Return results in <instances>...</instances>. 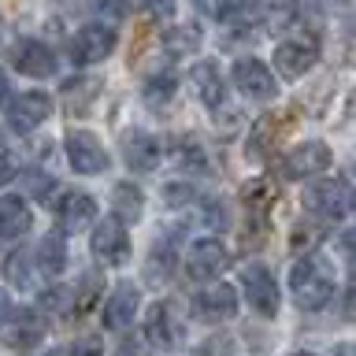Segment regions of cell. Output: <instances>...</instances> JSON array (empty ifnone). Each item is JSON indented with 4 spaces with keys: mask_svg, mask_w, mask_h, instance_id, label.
I'll use <instances>...</instances> for the list:
<instances>
[{
    "mask_svg": "<svg viewBox=\"0 0 356 356\" xmlns=\"http://www.w3.org/2000/svg\"><path fill=\"white\" fill-rule=\"evenodd\" d=\"M319 234H323V227H297V230H293V241H289V245H293V252H297V249H300V252H305V249H316Z\"/></svg>",
    "mask_w": 356,
    "mask_h": 356,
    "instance_id": "obj_29",
    "label": "cell"
},
{
    "mask_svg": "<svg viewBox=\"0 0 356 356\" xmlns=\"http://www.w3.org/2000/svg\"><path fill=\"white\" fill-rule=\"evenodd\" d=\"M111 49H115V30H108V26H86V30H78L74 38H71V60L78 67H89V63H100V60H108Z\"/></svg>",
    "mask_w": 356,
    "mask_h": 356,
    "instance_id": "obj_10",
    "label": "cell"
},
{
    "mask_svg": "<svg viewBox=\"0 0 356 356\" xmlns=\"http://www.w3.org/2000/svg\"><path fill=\"white\" fill-rule=\"evenodd\" d=\"M345 56H349V63H356V11L345 22Z\"/></svg>",
    "mask_w": 356,
    "mask_h": 356,
    "instance_id": "obj_35",
    "label": "cell"
},
{
    "mask_svg": "<svg viewBox=\"0 0 356 356\" xmlns=\"http://www.w3.org/2000/svg\"><path fill=\"white\" fill-rule=\"evenodd\" d=\"M141 8L149 11L152 19H167V15L175 11V4H171V0H141Z\"/></svg>",
    "mask_w": 356,
    "mask_h": 356,
    "instance_id": "obj_34",
    "label": "cell"
},
{
    "mask_svg": "<svg viewBox=\"0 0 356 356\" xmlns=\"http://www.w3.org/2000/svg\"><path fill=\"white\" fill-rule=\"evenodd\" d=\"M330 160H334V152L323 141H305V145L289 149L282 160H278V175L282 178H312V175L327 171Z\"/></svg>",
    "mask_w": 356,
    "mask_h": 356,
    "instance_id": "obj_6",
    "label": "cell"
},
{
    "mask_svg": "<svg viewBox=\"0 0 356 356\" xmlns=\"http://www.w3.org/2000/svg\"><path fill=\"white\" fill-rule=\"evenodd\" d=\"M341 252H345V256H349V260L356 264V227L341 234Z\"/></svg>",
    "mask_w": 356,
    "mask_h": 356,
    "instance_id": "obj_38",
    "label": "cell"
},
{
    "mask_svg": "<svg viewBox=\"0 0 356 356\" xmlns=\"http://www.w3.org/2000/svg\"><path fill=\"white\" fill-rule=\"evenodd\" d=\"M197 219L204 222V227H211V230H222L227 227V208H222L219 200H208V204H200Z\"/></svg>",
    "mask_w": 356,
    "mask_h": 356,
    "instance_id": "obj_28",
    "label": "cell"
},
{
    "mask_svg": "<svg viewBox=\"0 0 356 356\" xmlns=\"http://www.w3.org/2000/svg\"><path fill=\"white\" fill-rule=\"evenodd\" d=\"M138 305H141L138 286H134V282H119L115 289H111L108 305H104V327H111V330L130 327L134 316H138Z\"/></svg>",
    "mask_w": 356,
    "mask_h": 356,
    "instance_id": "obj_18",
    "label": "cell"
},
{
    "mask_svg": "<svg viewBox=\"0 0 356 356\" xmlns=\"http://www.w3.org/2000/svg\"><path fill=\"white\" fill-rule=\"evenodd\" d=\"M323 4H338V0H323Z\"/></svg>",
    "mask_w": 356,
    "mask_h": 356,
    "instance_id": "obj_43",
    "label": "cell"
},
{
    "mask_svg": "<svg viewBox=\"0 0 356 356\" xmlns=\"http://www.w3.org/2000/svg\"><path fill=\"white\" fill-rule=\"evenodd\" d=\"M22 182H26V189H30L33 197H49V193H52V178L41 175V171H30L26 178H22Z\"/></svg>",
    "mask_w": 356,
    "mask_h": 356,
    "instance_id": "obj_31",
    "label": "cell"
},
{
    "mask_svg": "<svg viewBox=\"0 0 356 356\" xmlns=\"http://www.w3.org/2000/svg\"><path fill=\"white\" fill-rule=\"evenodd\" d=\"M111 200H115V211L122 216V222H134V219H141V189L138 186H130V182H122L111 189Z\"/></svg>",
    "mask_w": 356,
    "mask_h": 356,
    "instance_id": "obj_25",
    "label": "cell"
},
{
    "mask_svg": "<svg viewBox=\"0 0 356 356\" xmlns=\"http://www.w3.org/2000/svg\"><path fill=\"white\" fill-rule=\"evenodd\" d=\"M293 356H316V353H293Z\"/></svg>",
    "mask_w": 356,
    "mask_h": 356,
    "instance_id": "obj_42",
    "label": "cell"
},
{
    "mask_svg": "<svg viewBox=\"0 0 356 356\" xmlns=\"http://www.w3.org/2000/svg\"><path fill=\"white\" fill-rule=\"evenodd\" d=\"M193 312H197V319H208V323L230 319L234 312H238V289H234V286H222V282L200 289V293L193 297Z\"/></svg>",
    "mask_w": 356,
    "mask_h": 356,
    "instance_id": "obj_14",
    "label": "cell"
},
{
    "mask_svg": "<svg viewBox=\"0 0 356 356\" xmlns=\"http://www.w3.org/2000/svg\"><path fill=\"white\" fill-rule=\"evenodd\" d=\"M275 200H278V186L271 182V178H252V182L241 186V204H245L249 216H264Z\"/></svg>",
    "mask_w": 356,
    "mask_h": 356,
    "instance_id": "obj_21",
    "label": "cell"
},
{
    "mask_svg": "<svg viewBox=\"0 0 356 356\" xmlns=\"http://www.w3.org/2000/svg\"><path fill=\"white\" fill-rule=\"evenodd\" d=\"M234 86L241 89L245 97L252 100H271L278 93V78L267 71L264 60H256V56H241V60H234Z\"/></svg>",
    "mask_w": 356,
    "mask_h": 356,
    "instance_id": "obj_7",
    "label": "cell"
},
{
    "mask_svg": "<svg viewBox=\"0 0 356 356\" xmlns=\"http://www.w3.org/2000/svg\"><path fill=\"white\" fill-rule=\"evenodd\" d=\"M11 63L26 78H52L56 74V52L41 41H19L11 49Z\"/></svg>",
    "mask_w": 356,
    "mask_h": 356,
    "instance_id": "obj_13",
    "label": "cell"
},
{
    "mask_svg": "<svg viewBox=\"0 0 356 356\" xmlns=\"http://www.w3.org/2000/svg\"><path fill=\"white\" fill-rule=\"evenodd\" d=\"M41 334H44V323H41L38 312H30V308L15 312L11 323L4 327V338H8V345H15V349H30V345H38Z\"/></svg>",
    "mask_w": 356,
    "mask_h": 356,
    "instance_id": "obj_19",
    "label": "cell"
},
{
    "mask_svg": "<svg viewBox=\"0 0 356 356\" xmlns=\"http://www.w3.org/2000/svg\"><path fill=\"white\" fill-rule=\"evenodd\" d=\"M93 252L104 264H111V267H119V264L130 260V238H127V227L119 222V216L97 222V230H93Z\"/></svg>",
    "mask_w": 356,
    "mask_h": 356,
    "instance_id": "obj_11",
    "label": "cell"
},
{
    "mask_svg": "<svg viewBox=\"0 0 356 356\" xmlns=\"http://www.w3.org/2000/svg\"><path fill=\"white\" fill-rule=\"evenodd\" d=\"M56 216H60V227L63 230H89V222L97 219V200L89 193H78V189H71V193H63L60 200H56Z\"/></svg>",
    "mask_w": 356,
    "mask_h": 356,
    "instance_id": "obj_15",
    "label": "cell"
},
{
    "mask_svg": "<svg viewBox=\"0 0 356 356\" xmlns=\"http://www.w3.org/2000/svg\"><path fill=\"white\" fill-rule=\"evenodd\" d=\"M316 63H319V38L316 33H293V38H286L275 49V71L282 78H289V82L305 78Z\"/></svg>",
    "mask_w": 356,
    "mask_h": 356,
    "instance_id": "obj_3",
    "label": "cell"
},
{
    "mask_svg": "<svg viewBox=\"0 0 356 356\" xmlns=\"http://www.w3.org/2000/svg\"><path fill=\"white\" fill-rule=\"evenodd\" d=\"M297 127V111L293 108H282V111H267L252 122V134H249V152L252 156H271L275 149H282L286 138L293 134Z\"/></svg>",
    "mask_w": 356,
    "mask_h": 356,
    "instance_id": "obj_4",
    "label": "cell"
},
{
    "mask_svg": "<svg viewBox=\"0 0 356 356\" xmlns=\"http://www.w3.org/2000/svg\"><path fill=\"white\" fill-rule=\"evenodd\" d=\"M71 356H104V349H100V338H82L71 349Z\"/></svg>",
    "mask_w": 356,
    "mask_h": 356,
    "instance_id": "obj_36",
    "label": "cell"
},
{
    "mask_svg": "<svg viewBox=\"0 0 356 356\" xmlns=\"http://www.w3.org/2000/svg\"><path fill=\"white\" fill-rule=\"evenodd\" d=\"M297 15H300V4H297V0H275V4L267 8V15H264V26H267V33L289 30V26L297 22Z\"/></svg>",
    "mask_w": 356,
    "mask_h": 356,
    "instance_id": "obj_26",
    "label": "cell"
},
{
    "mask_svg": "<svg viewBox=\"0 0 356 356\" xmlns=\"http://www.w3.org/2000/svg\"><path fill=\"white\" fill-rule=\"evenodd\" d=\"M197 44V30L193 26H182V38H178V33H167V49H178V52H186V49H193Z\"/></svg>",
    "mask_w": 356,
    "mask_h": 356,
    "instance_id": "obj_32",
    "label": "cell"
},
{
    "mask_svg": "<svg viewBox=\"0 0 356 356\" xmlns=\"http://www.w3.org/2000/svg\"><path fill=\"white\" fill-rule=\"evenodd\" d=\"M241 293L260 316H278V282L260 264H249L241 271Z\"/></svg>",
    "mask_w": 356,
    "mask_h": 356,
    "instance_id": "obj_8",
    "label": "cell"
},
{
    "mask_svg": "<svg viewBox=\"0 0 356 356\" xmlns=\"http://www.w3.org/2000/svg\"><path fill=\"white\" fill-rule=\"evenodd\" d=\"M145 338L160 349H171L182 338V327H178V312L167 305V300H156L149 308V319H145Z\"/></svg>",
    "mask_w": 356,
    "mask_h": 356,
    "instance_id": "obj_16",
    "label": "cell"
},
{
    "mask_svg": "<svg viewBox=\"0 0 356 356\" xmlns=\"http://www.w3.org/2000/svg\"><path fill=\"white\" fill-rule=\"evenodd\" d=\"M11 316H15V305H11V297L4 293V289H0V327H8Z\"/></svg>",
    "mask_w": 356,
    "mask_h": 356,
    "instance_id": "obj_37",
    "label": "cell"
},
{
    "mask_svg": "<svg viewBox=\"0 0 356 356\" xmlns=\"http://www.w3.org/2000/svg\"><path fill=\"white\" fill-rule=\"evenodd\" d=\"M122 160H127L130 171H156L160 167V141L152 138V134H145V130H127L122 134Z\"/></svg>",
    "mask_w": 356,
    "mask_h": 356,
    "instance_id": "obj_12",
    "label": "cell"
},
{
    "mask_svg": "<svg viewBox=\"0 0 356 356\" xmlns=\"http://www.w3.org/2000/svg\"><path fill=\"white\" fill-rule=\"evenodd\" d=\"M4 97H8V78L0 74V104H4Z\"/></svg>",
    "mask_w": 356,
    "mask_h": 356,
    "instance_id": "obj_41",
    "label": "cell"
},
{
    "mask_svg": "<svg viewBox=\"0 0 356 356\" xmlns=\"http://www.w3.org/2000/svg\"><path fill=\"white\" fill-rule=\"evenodd\" d=\"M222 267H227V249H222L216 238H200V241L189 245L186 271L193 278H211V275H219Z\"/></svg>",
    "mask_w": 356,
    "mask_h": 356,
    "instance_id": "obj_17",
    "label": "cell"
},
{
    "mask_svg": "<svg viewBox=\"0 0 356 356\" xmlns=\"http://www.w3.org/2000/svg\"><path fill=\"white\" fill-rule=\"evenodd\" d=\"M305 208L316 219L338 222L356 208V193H353L349 182H341V178H316V182L305 189Z\"/></svg>",
    "mask_w": 356,
    "mask_h": 356,
    "instance_id": "obj_2",
    "label": "cell"
},
{
    "mask_svg": "<svg viewBox=\"0 0 356 356\" xmlns=\"http://www.w3.org/2000/svg\"><path fill=\"white\" fill-rule=\"evenodd\" d=\"M193 86H197V93H200V100H204L208 108H219L222 104V82H219V71H216V63H197L193 67Z\"/></svg>",
    "mask_w": 356,
    "mask_h": 356,
    "instance_id": "obj_23",
    "label": "cell"
},
{
    "mask_svg": "<svg viewBox=\"0 0 356 356\" xmlns=\"http://www.w3.org/2000/svg\"><path fill=\"white\" fill-rule=\"evenodd\" d=\"M175 89H178V78L171 71H160L145 82V100H149V104H167V100L175 97Z\"/></svg>",
    "mask_w": 356,
    "mask_h": 356,
    "instance_id": "obj_27",
    "label": "cell"
},
{
    "mask_svg": "<svg viewBox=\"0 0 356 356\" xmlns=\"http://www.w3.org/2000/svg\"><path fill=\"white\" fill-rule=\"evenodd\" d=\"M63 149H67V160H71V167L78 175H104L108 171V149L100 145L97 134L71 130L63 141Z\"/></svg>",
    "mask_w": 356,
    "mask_h": 356,
    "instance_id": "obj_5",
    "label": "cell"
},
{
    "mask_svg": "<svg viewBox=\"0 0 356 356\" xmlns=\"http://www.w3.org/2000/svg\"><path fill=\"white\" fill-rule=\"evenodd\" d=\"M38 271H41L38 252H30V249H15V252L8 256V264H4L8 282L19 286V289H30V282H33V275H38Z\"/></svg>",
    "mask_w": 356,
    "mask_h": 356,
    "instance_id": "obj_22",
    "label": "cell"
},
{
    "mask_svg": "<svg viewBox=\"0 0 356 356\" xmlns=\"http://www.w3.org/2000/svg\"><path fill=\"white\" fill-rule=\"evenodd\" d=\"M15 175H19L15 152H11V149H4V145H0V186H4V182H15Z\"/></svg>",
    "mask_w": 356,
    "mask_h": 356,
    "instance_id": "obj_30",
    "label": "cell"
},
{
    "mask_svg": "<svg viewBox=\"0 0 356 356\" xmlns=\"http://www.w3.org/2000/svg\"><path fill=\"white\" fill-rule=\"evenodd\" d=\"M38 264H41V275H60L63 264H67V241L60 234H49L41 245H38Z\"/></svg>",
    "mask_w": 356,
    "mask_h": 356,
    "instance_id": "obj_24",
    "label": "cell"
},
{
    "mask_svg": "<svg viewBox=\"0 0 356 356\" xmlns=\"http://www.w3.org/2000/svg\"><path fill=\"white\" fill-rule=\"evenodd\" d=\"M30 208L22 197H0V238H22L30 230Z\"/></svg>",
    "mask_w": 356,
    "mask_h": 356,
    "instance_id": "obj_20",
    "label": "cell"
},
{
    "mask_svg": "<svg viewBox=\"0 0 356 356\" xmlns=\"http://www.w3.org/2000/svg\"><path fill=\"white\" fill-rule=\"evenodd\" d=\"M289 289L293 300L305 312H319L334 300V271L323 256H300L289 271Z\"/></svg>",
    "mask_w": 356,
    "mask_h": 356,
    "instance_id": "obj_1",
    "label": "cell"
},
{
    "mask_svg": "<svg viewBox=\"0 0 356 356\" xmlns=\"http://www.w3.org/2000/svg\"><path fill=\"white\" fill-rule=\"evenodd\" d=\"M86 4H93V8H104V0H74V8H86Z\"/></svg>",
    "mask_w": 356,
    "mask_h": 356,
    "instance_id": "obj_40",
    "label": "cell"
},
{
    "mask_svg": "<svg viewBox=\"0 0 356 356\" xmlns=\"http://www.w3.org/2000/svg\"><path fill=\"white\" fill-rule=\"evenodd\" d=\"M49 115H52V97L41 93V89L19 93L15 100H11V108H8V122H11V130H19V134L38 130Z\"/></svg>",
    "mask_w": 356,
    "mask_h": 356,
    "instance_id": "obj_9",
    "label": "cell"
},
{
    "mask_svg": "<svg viewBox=\"0 0 356 356\" xmlns=\"http://www.w3.org/2000/svg\"><path fill=\"white\" fill-rule=\"evenodd\" d=\"M334 356H356V345L353 341H341L338 349H334Z\"/></svg>",
    "mask_w": 356,
    "mask_h": 356,
    "instance_id": "obj_39",
    "label": "cell"
},
{
    "mask_svg": "<svg viewBox=\"0 0 356 356\" xmlns=\"http://www.w3.org/2000/svg\"><path fill=\"white\" fill-rule=\"evenodd\" d=\"M200 11L211 19H222V15H230V8H234V0H197Z\"/></svg>",
    "mask_w": 356,
    "mask_h": 356,
    "instance_id": "obj_33",
    "label": "cell"
}]
</instances>
